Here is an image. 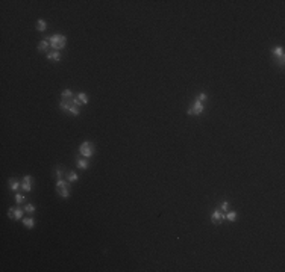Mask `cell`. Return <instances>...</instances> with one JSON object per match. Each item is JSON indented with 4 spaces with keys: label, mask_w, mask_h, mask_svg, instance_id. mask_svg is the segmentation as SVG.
<instances>
[{
    "label": "cell",
    "mask_w": 285,
    "mask_h": 272,
    "mask_svg": "<svg viewBox=\"0 0 285 272\" xmlns=\"http://www.w3.org/2000/svg\"><path fill=\"white\" fill-rule=\"evenodd\" d=\"M49 44H50V42H47L46 39H41V41L38 42V50H40V52H47Z\"/></svg>",
    "instance_id": "5bb4252c"
},
{
    "label": "cell",
    "mask_w": 285,
    "mask_h": 272,
    "mask_svg": "<svg viewBox=\"0 0 285 272\" xmlns=\"http://www.w3.org/2000/svg\"><path fill=\"white\" fill-rule=\"evenodd\" d=\"M37 29H38L40 32H44V30L47 29V23H46V20H38V21H37Z\"/></svg>",
    "instance_id": "9a60e30c"
},
{
    "label": "cell",
    "mask_w": 285,
    "mask_h": 272,
    "mask_svg": "<svg viewBox=\"0 0 285 272\" xmlns=\"http://www.w3.org/2000/svg\"><path fill=\"white\" fill-rule=\"evenodd\" d=\"M8 184H9V189H11V191H18V189L21 188V181H18L17 178H9Z\"/></svg>",
    "instance_id": "30bf717a"
},
{
    "label": "cell",
    "mask_w": 285,
    "mask_h": 272,
    "mask_svg": "<svg viewBox=\"0 0 285 272\" xmlns=\"http://www.w3.org/2000/svg\"><path fill=\"white\" fill-rule=\"evenodd\" d=\"M226 219L229 221V222H233V221L237 219V212H233V210H232V212H228V213H226Z\"/></svg>",
    "instance_id": "ac0fdd59"
},
{
    "label": "cell",
    "mask_w": 285,
    "mask_h": 272,
    "mask_svg": "<svg viewBox=\"0 0 285 272\" xmlns=\"http://www.w3.org/2000/svg\"><path fill=\"white\" fill-rule=\"evenodd\" d=\"M50 45H52L53 50H56V52H59V50H62L67 44V38L65 35H62V33H55V35H52L50 38H47Z\"/></svg>",
    "instance_id": "7a4b0ae2"
},
{
    "label": "cell",
    "mask_w": 285,
    "mask_h": 272,
    "mask_svg": "<svg viewBox=\"0 0 285 272\" xmlns=\"http://www.w3.org/2000/svg\"><path fill=\"white\" fill-rule=\"evenodd\" d=\"M61 97H62V98H71V97H73L71 89H64V91L61 92Z\"/></svg>",
    "instance_id": "ffe728a7"
},
{
    "label": "cell",
    "mask_w": 285,
    "mask_h": 272,
    "mask_svg": "<svg viewBox=\"0 0 285 272\" xmlns=\"http://www.w3.org/2000/svg\"><path fill=\"white\" fill-rule=\"evenodd\" d=\"M24 210L27 212V213H33L37 209H35V206H33V204H26V207H24Z\"/></svg>",
    "instance_id": "7402d4cb"
},
{
    "label": "cell",
    "mask_w": 285,
    "mask_h": 272,
    "mask_svg": "<svg viewBox=\"0 0 285 272\" xmlns=\"http://www.w3.org/2000/svg\"><path fill=\"white\" fill-rule=\"evenodd\" d=\"M8 216H9L11 219L18 221V219L23 218V209H20V207H9V210H8Z\"/></svg>",
    "instance_id": "8992f818"
},
{
    "label": "cell",
    "mask_w": 285,
    "mask_h": 272,
    "mask_svg": "<svg viewBox=\"0 0 285 272\" xmlns=\"http://www.w3.org/2000/svg\"><path fill=\"white\" fill-rule=\"evenodd\" d=\"M24 200H26V197H24V195H21V194H17V195H15V203H17V204L24 203Z\"/></svg>",
    "instance_id": "44dd1931"
},
{
    "label": "cell",
    "mask_w": 285,
    "mask_h": 272,
    "mask_svg": "<svg viewBox=\"0 0 285 272\" xmlns=\"http://www.w3.org/2000/svg\"><path fill=\"white\" fill-rule=\"evenodd\" d=\"M32 184H33V180L30 175H24L23 180H21V189L24 192H30L32 191Z\"/></svg>",
    "instance_id": "ba28073f"
},
{
    "label": "cell",
    "mask_w": 285,
    "mask_h": 272,
    "mask_svg": "<svg viewBox=\"0 0 285 272\" xmlns=\"http://www.w3.org/2000/svg\"><path fill=\"white\" fill-rule=\"evenodd\" d=\"M225 219H226V213H225V212L214 210V212L211 213V222H212L214 225H220Z\"/></svg>",
    "instance_id": "5b68a950"
},
{
    "label": "cell",
    "mask_w": 285,
    "mask_h": 272,
    "mask_svg": "<svg viewBox=\"0 0 285 272\" xmlns=\"http://www.w3.org/2000/svg\"><path fill=\"white\" fill-rule=\"evenodd\" d=\"M272 53H273V56H275V58L279 61V65H284V62H285V56H284V48H282V47H273Z\"/></svg>",
    "instance_id": "52a82bcc"
},
{
    "label": "cell",
    "mask_w": 285,
    "mask_h": 272,
    "mask_svg": "<svg viewBox=\"0 0 285 272\" xmlns=\"http://www.w3.org/2000/svg\"><path fill=\"white\" fill-rule=\"evenodd\" d=\"M56 191L59 192V195L62 198H68V195H70V184L67 183L65 180H62V178H58V181H56Z\"/></svg>",
    "instance_id": "277c9868"
},
{
    "label": "cell",
    "mask_w": 285,
    "mask_h": 272,
    "mask_svg": "<svg viewBox=\"0 0 285 272\" xmlns=\"http://www.w3.org/2000/svg\"><path fill=\"white\" fill-rule=\"evenodd\" d=\"M67 180H68V183H73V181H77V174L74 171H70L68 174H67Z\"/></svg>",
    "instance_id": "2e32d148"
},
{
    "label": "cell",
    "mask_w": 285,
    "mask_h": 272,
    "mask_svg": "<svg viewBox=\"0 0 285 272\" xmlns=\"http://www.w3.org/2000/svg\"><path fill=\"white\" fill-rule=\"evenodd\" d=\"M79 151H80V154H82L83 157H91V156L94 154L96 148H94V144H93V142L85 141V142H82V144H80Z\"/></svg>",
    "instance_id": "3957f363"
},
{
    "label": "cell",
    "mask_w": 285,
    "mask_h": 272,
    "mask_svg": "<svg viewBox=\"0 0 285 272\" xmlns=\"http://www.w3.org/2000/svg\"><path fill=\"white\" fill-rule=\"evenodd\" d=\"M71 105H73L71 98H62V100H61V103H59V107H61L62 110H65V112H68L70 107H71Z\"/></svg>",
    "instance_id": "9c48e42d"
},
{
    "label": "cell",
    "mask_w": 285,
    "mask_h": 272,
    "mask_svg": "<svg viewBox=\"0 0 285 272\" xmlns=\"http://www.w3.org/2000/svg\"><path fill=\"white\" fill-rule=\"evenodd\" d=\"M47 59L49 61H61V53L59 52H56V50H53V52H50V53H47Z\"/></svg>",
    "instance_id": "8fae6325"
},
{
    "label": "cell",
    "mask_w": 285,
    "mask_h": 272,
    "mask_svg": "<svg viewBox=\"0 0 285 272\" xmlns=\"http://www.w3.org/2000/svg\"><path fill=\"white\" fill-rule=\"evenodd\" d=\"M23 224L26 228H33L35 227V219H32V218H24L23 219Z\"/></svg>",
    "instance_id": "4fadbf2b"
},
{
    "label": "cell",
    "mask_w": 285,
    "mask_h": 272,
    "mask_svg": "<svg viewBox=\"0 0 285 272\" xmlns=\"http://www.w3.org/2000/svg\"><path fill=\"white\" fill-rule=\"evenodd\" d=\"M73 101V100H71ZM68 113H71L73 116H77L79 115V106H76L74 103L71 105V107H70V110H68Z\"/></svg>",
    "instance_id": "d6986e66"
},
{
    "label": "cell",
    "mask_w": 285,
    "mask_h": 272,
    "mask_svg": "<svg viewBox=\"0 0 285 272\" xmlns=\"http://www.w3.org/2000/svg\"><path fill=\"white\" fill-rule=\"evenodd\" d=\"M56 177H58V178H62V171H61V169H56Z\"/></svg>",
    "instance_id": "cb8c5ba5"
},
{
    "label": "cell",
    "mask_w": 285,
    "mask_h": 272,
    "mask_svg": "<svg viewBox=\"0 0 285 272\" xmlns=\"http://www.w3.org/2000/svg\"><path fill=\"white\" fill-rule=\"evenodd\" d=\"M77 168L87 169V168H88V160H85V159H77Z\"/></svg>",
    "instance_id": "e0dca14e"
},
{
    "label": "cell",
    "mask_w": 285,
    "mask_h": 272,
    "mask_svg": "<svg viewBox=\"0 0 285 272\" xmlns=\"http://www.w3.org/2000/svg\"><path fill=\"white\" fill-rule=\"evenodd\" d=\"M206 98H208V95H206L205 92H200V94L196 97L194 105L188 109V115L196 116V115H200V113H202V112L205 110V101H206Z\"/></svg>",
    "instance_id": "6da1fadb"
},
{
    "label": "cell",
    "mask_w": 285,
    "mask_h": 272,
    "mask_svg": "<svg viewBox=\"0 0 285 272\" xmlns=\"http://www.w3.org/2000/svg\"><path fill=\"white\" fill-rule=\"evenodd\" d=\"M76 98L80 101V105H87V103H88V95H87L85 92H77Z\"/></svg>",
    "instance_id": "7c38bea8"
},
{
    "label": "cell",
    "mask_w": 285,
    "mask_h": 272,
    "mask_svg": "<svg viewBox=\"0 0 285 272\" xmlns=\"http://www.w3.org/2000/svg\"><path fill=\"white\" fill-rule=\"evenodd\" d=\"M220 209H222V212H228V209H229V201H223L222 206H220Z\"/></svg>",
    "instance_id": "603a6c76"
}]
</instances>
